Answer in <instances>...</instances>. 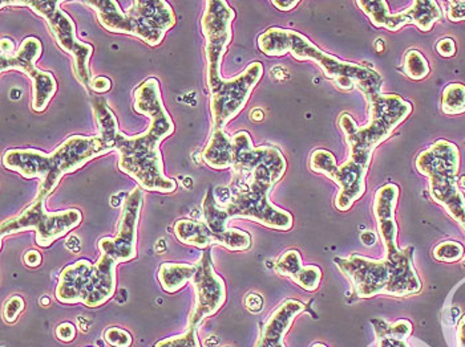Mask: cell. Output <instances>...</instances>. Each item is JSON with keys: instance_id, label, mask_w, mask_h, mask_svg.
Returning a JSON list of instances; mask_svg holds the SVG:
<instances>
[{"instance_id": "cell-20", "label": "cell", "mask_w": 465, "mask_h": 347, "mask_svg": "<svg viewBox=\"0 0 465 347\" xmlns=\"http://www.w3.org/2000/svg\"><path fill=\"white\" fill-rule=\"evenodd\" d=\"M369 168L370 166L350 158L338 166V170L335 171L331 180L340 188L335 199V207L340 211H349L355 202L363 197L366 192V177Z\"/></svg>"}, {"instance_id": "cell-25", "label": "cell", "mask_w": 465, "mask_h": 347, "mask_svg": "<svg viewBox=\"0 0 465 347\" xmlns=\"http://www.w3.org/2000/svg\"><path fill=\"white\" fill-rule=\"evenodd\" d=\"M280 276L289 277L298 286L307 292H315L322 281V271L317 265H303L301 254L295 249H289L281 255L274 265Z\"/></svg>"}, {"instance_id": "cell-48", "label": "cell", "mask_w": 465, "mask_h": 347, "mask_svg": "<svg viewBox=\"0 0 465 347\" xmlns=\"http://www.w3.org/2000/svg\"><path fill=\"white\" fill-rule=\"evenodd\" d=\"M272 5L280 11H292L300 5V2L298 0H295V2H278V0H274Z\"/></svg>"}, {"instance_id": "cell-13", "label": "cell", "mask_w": 465, "mask_h": 347, "mask_svg": "<svg viewBox=\"0 0 465 347\" xmlns=\"http://www.w3.org/2000/svg\"><path fill=\"white\" fill-rule=\"evenodd\" d=\"M359 7L371 20L376 28H386L395 33L407 24H415L423 33L432 30L435 23L443 18L440 7L433 0H415L407 10L401 13H390L386 0H372V2H357Z\"/></svg>"}, {"instance_id": "cell-8", "label": "cell", "mask_w": 465, "mask_h": 347, "mask_svg": "<svg viewBox=\"0 0 465 347\" xmlns=\"http://www.w3.org/2000/svg\"><path fill=\"white\" fill-rule=\"evenodd\" d=\"M114 149L99 137L72 136L60 143L53 153L48 154V175L39 183L35 199H47L64 175L87 165L94 158L112 153Z\"/></svg>"}, {"instance_id": "cell-3", "label": "cell", "mask_w": 465, "mask_h": 347, "mask_svg": "<svg viewBox=\"0 0 465 347\" xmlns=\"http://www.w3.org/2000/svg\"><path fill=\"white\" fill-rule=\"evenodd\" d=\"M370 116L359 126L350 114H341L340 126L346 136L350 159L370 166L376 148L394 133L412 113L411 102L398 94L379 93L369 100Z\"/></svg>"}, {"instance_id": "cell-52", "label": "cell", "mask_w": 465, "mask_h": 347, "mask_svg": "<svg viewBox=\"0 0 465 347\" xmlns=\"http://www.w3.org/2000/svg\"><path fill=\"white\" fill-rule=\"evenodd\" d=\"M40 304H43L45 306H48V304H50V300H48V297L42 298L40 300Z\"/></svg>"}, {"instance_id": "cell-18", "label": "cell", "mask_w": 465, "mask_h": 347, "mask_svg": "<svg viewBox=\"0 0 465 347\" xmlns=\"http://www.w3.org/2000/svg\"><path fill=\"white\" fill-rule=\"evenodd\" d=\"M229 219L228 212L218 206L214 192H206L203 202V222L211 229L215 246H223L229 251H248L252 246L251 234L242 229L231 228Z\"/></svg>"}, {"instance_id": "cell-40", "label": "cell", "mask_w": 465, "mask_h": 347, "mask_svg": "<svg viewBox=\"0 0 465 347\" xmlns=\"http://www.w3.org/2000/svg\"><path fill=\"white\" fill-rule=\"evenodd\" d=\"M447 15L450 22H463L465 20V2L448 3Z\"/></svg>"}, {"instance_id": "cell-33", "label": "cell", "mask_w": 465, "mask_h": 347, "mask_svg": "<svg viewBox=\"0 0 465 347\" xmlns=\"http://www.w3.org/2000/svg\"><path fill=\"white\" fill-rule=\"evenodd\" d=\"M375 335L378 340L381 338H396L407 341L412 334V323L407 320H399L395 323H386L384 321H374Z\"/></svg>"}, {"instance_id": "cell-2", "label": "cell", "mask_w": 465, "mask_h": 347, "mask_svg": "<svg viewBox=\"0 0 465 347\" xmlns=\"http://www.w3.org/2000/svg\"><path fill=\"white\" fill-rule=\"evenodd\" d=\"M412 252V248L401 249L395 256L381 260L354 254L344 259H335V264L351 283L359 298L381 294L407 297L421 291V281L413 266Z\"/></svg>"}, {"instance_id": "cell-16", "label": "cell", "mask_w": 465, "mask_h": 347, "mask_svg": "<svg viewBox=\"0 0 465 347\" xmlns=\"http://www.w3.org/2000/svg\"><path fill=\"white\" fill-rule=\"evenodd\" d=\"M134 108L137 113L148 117L149 126L146 133L163 142L173 136L174 122L163 101L159 80L154 77L146 79L134 93Z\"/></svg>"}, {"instance_id": "cell-53", "label": "cell", "mask_w": 465, "mask_h": 347, "mask_svg": "<svg viewBox=\"0 0 465 347\" xmlns=\"http://www.w3.org/2000/svg\"><path fill=\"white\" fill-rule=\"evenodd\" d=\"M312 347H327V346L322 345V343H315V345Z\"/></svg>"}, {"instance_id": "cell-31", "label": "cell", "mask_w": 465, "mask_h": 347, "mask_svg": "<svg viewBox=\"0 0 465 347\" xmlns=\"http://www.w3.org/2000/svg\"><path fill=\"white\" fill-rule=\"evenodd\" d=\"M441 111L447 116L465 113V85L460 82L447 85L441 94Z\"/></svg>"}, {"instance_id": "cell-24", "label": "cell", "mask_w": 465, "mask_h": 347, "mask_svg": "<svg viewBox=\"0 0 465 347\" xmlns=\"http://www.w3.org/2000/svg\"><path fill=\"white\" fill-rule=\"evenodd\" d=\"M94 264L90 260H79L63 269L54 289V297L65 305L83 304V294L90 280Z\"/></svg>"}, {"instance_id": "cell-6", "label": "cell", "mask_w": 465, "mask_h": 347, "mask_svg": "<svg viewBox=\"0 0 465 347\" xmlns=\"http://www.w3.org/2000/svg\"><path fill=\"white\" fill-rule=\"evenodd\" d=\"M7 5H27L33 10V13L45 20L51 35L54 37V42L72 57V71H74L77 82L85 89H90L92 79H94L90 68L94 45L77 39L76 24H74V19L64 10H62V2L59 0H51V2L14 0V2H8Z\"/></svg>"}, {"instance_id": "cell-5", "label": "cell", "mask_w": 465, "mask_h": 347, "mask_svg": "<svg viewBox=\"0 0 465 347\" xmlns=\"http://www.w3.org/2000/svg\"><path fill=\"white\" fill-rule=\"evenodd\" d=\"M416 170L429 179L430 195L448 214L465 223V198L459 186L460 151L450 140H436L416 158Z\"/></svg>"}, {"instance_id": "cell-17", "label": "cell", "mask_w": 465, "mask_h": 347, "mask_svg": "<svg viewBox=\"0 0 465 347\" xmlns=\"http://www.w3.org/2000/svg\"><path fill=\"white\" fill-rule=\"evenodd\" d=\"M84 5L94 10L100 25L108 33L139 37L151 47H157L165 39L163 34L153 33L136 19L131 18L116 0H90Z\"/></svg>"}, {"instance_id": "cell-43", "label": "cell", "mask_w": 465, "mask_h": 347, "mask_svg": "<svg viewBox=\"0 0 465 347\" xmlns=\"http://www.w3.org/2000/svg\"><path fill=\"white\" fill-rule=\"evenodd\" d=\"M245 306L252 314L262 312L263 298L262 295L258 294H249L245 298Z\"/></svg>"}, {"instance_id": "cell-39", "label": "cell", "mask_w": 465, "mask_h": 347, "mask_svg": "<svg viewBox=\"0 0 465 347\" xmlns=\"http://www.w3.org/2000/svg\"><path fill=\"white\" fill-rule=\"evenodd\" d=\"M54 334H56L57 340L62 341V342H72L76 337V328H74V323H63L54 330Z\"/></svg>"}, {"instance_id": "cell-37", "label": "cell", "mask_w": 465, "mask_h": 347, "mask_svg": "<svg viewBox=\"0 0 465 347\" xmlns=\"http://www.w3.org/2000/svg\"><path fill=\"white\" fill-rule=\"evenodd\" d=\"M103 337H104L105 342L112 347H131L134 343L131 333L124 329L116 328V326H111V328L105 330Z\"/></svg>"}, {"instance_id": "cell-7", "label": "cell", "mask_w": 465, "mask_h": 347, "mask_svg": "<svg viewBox=\"0 0 465 347\" xmlns=\"http://www.w3.org/2000/svg\"><path fill=\"white\" fill-rule=\"evenodd\" d=\"M45 200L47 199H35L33 205L23 209L19 215L5 220L0 227L2 239L19 232L35 231L37 246L48 248L51 244L64 237L83 222V214L79 209L47 211Z\"/></svg>"}, {"instance_id": "cell-27", "label": "cell", "mask_w": 465, "mask_h": 347, "mask_svg": "<svg viewBox=\"0 0 465 347\" xmlns=\"http://www.w3.org/2000/svg\"><path fill=\"white\" fill-rule=\"evenodd\" d=\"M203 159L214 170L232 169L234 163L232 137H229L225 130H212L211 139L203 151Z\"/></svg>"}, {"instance_id": "cell-9", "label": "cell", "mask_w": 465, "mask_h": 347, "mask_svg": "<svg viewBox=\"0 0 465 347\" xmlns=\"http://www.w3.org/2000/svg\"><path fill=\"white\" fill-rule=\"evenodd\" d=\"M234 19V10L225 0L205 2L201 28L205 37L206 82L209 92H213L223 82L221 65L232 43V24Z\"/></svg>"}, {"instance_id": "cell-23", "label": "cell", "mask_w": 465, "mask_h": 347, "mask_svg": "<svg viewBox=\"0 0 465 347\" xmlns=\"http://www.w3.org/2000/svg\"><path fill=\"white\" fill-rule=\"evenodd\" d=\"M125 13L143 27L163 35L177 23L173 8L165 0H134Z\"/></svg>"}, {"instance_id": "cell-50", "label": "cell", "mask_w": 465, "mask_h": 347, "mask_svg": "<svg viewBox=\"0 0 465 347\" xmlns=\"http://www.w3.org/2000/svg\"><path fill=\"white\" fill-rule=\"evenodd\" d=\"M263 117H265V113H263V111H261V109H254V111H252L251 119L252 120V121H262Z\"/></svg>"}, {"instance_id": "cell-12", "label": "cell", "mask_w": 465, "mask_h": 347, "mask_svg": "<svg viewBox=\"0 0 465 347\" xmlns=\"http://www.w3.org/2000/svg\"><path fill=\"white\" fill-rule=\"evenodd\" d=\"M192 285L194 289V306L189 315L188 329H198L206 320L213 317L226 303V285L223 278L217 275L212 259V248L205 249L196 263Z\"/></svg>"}, {"instance_id": "cell-14", "label": "cell", "mask_w": 465, "mask_h": 347, "mask_svg": "<svg viewBox=\"0 0 465 347\" xmlns=\"http://www.w3.org/2000/svg\"><path fill=\"white\" fill-rule=\"evenodd\" d=\"M143 205V190L137 186L123 200L122 215L116 236L103 237L97 243L100 254L107 255L117 264L128 263L137 257V228Z\"/></svg>"}, {"instance_id": "cell-44", "label": "cell", "mask_w": 465, "mask_h": 347, "mask_svg": "<svg viewBox=\"0 0 465 347\" xmlns=\"http://www.w3.org/2000/svg\"><path fill=\"white\" fill-rule=\"evenodd\" d=\"M23 261H25V265L30 266V268H36V266L42 264V255H40V252L31 249V251L25 252V256H23Z\"/></svg>"}, {"instance_id": "cell-32", "label": "cell", "mask_w": 465, "mask_h": 347, "mask_svg": "<svg viewBox=\"0 0 465 347\" xmlns=\"http://www.w3.org/2000/svg\"><path fill=\"white\" fill-rule=\"evenodd\" d=\"M403 72L413 82H420L429 77L430 72L429 60L423 56L420 51H409L404 56Z\"/></svg>"}, {"instance_id": "cell-21", "label": "cell", "mask_w": 465, "mask_h": 347, "mask_svg": "<svg viewBox=\"0 0 465 347\" xmlns=\"http://www.w3.org/2000/svg\"><path fill=\"white\" fill-rule=\"evenodd\" d=\"M119 264L107 255L100 254L94 264L90 280L83 294V304L88 308H99L108 303L116 292V268Z\"/></svg>"}, {"instance_id": "cell-35", "label": "cell", "mask_w": 465, "mask_h": 347, "mask_svg": "<svg viewBox=\"0 0 465 347\" xmlns=\"http://www.w3.org/2000/svg\"><path fill=\"white\" fill-rule=\"evenodd\" d=\"M463 256L464 246L460 243L452 242V240L440 243L433 249V257L441 263H458L463 259Z\"/></svg>"}, {"instance_id": "cell-15", "label": "cell", "mask_w": 465, "mask_h": 347, "mask_svg": "<svg viewBox=\"0 0 465 347\" xmlns=\"http://www.w3.org/2000/svg\"><path fill=\"white\" fill-rule=\"evenodd\" d=\"M234 148V163H232V182H243L248 179L255 169L266 166L272 170L277 183L285 177L287 170L286 158L282 151L274 146L252 145L251 134L242 130L232 137Z\"/></svg>"}, {"instance_id": "cell-49", "label": "cell", "mask_w": 465, "mask_h": 347, "mask_svg": "<svg viewBox=\"0 0 465 347\" xmlns=\"http://www.w3.org/2000/svg\"><path fill=\"white\" fill-rule=\"evenodd\" d=\"M361 243L364 244V246H374V244L376 242L375 232L364 231L363 234L361 235Z\"/></svg>"}, {"instance_id": "cell-28", "label": "cell", "mask_w": 465, "mask_h": 347, "mask_svg": "<svg viewBox=\"0 0 465 347\" xmlns=\"http://www.w3.org/2000/svg\"><path fill=\"white\" fill-rule=\"evenodd\" d=\"M92 111H94V121L97 125V137L104 140L109 148L114 150L117 140L122 134L116 114L109 108L107 100L103 97H94L92 101Z\"/></svg>"}, {"instance_id": "cell-51", "label": "cell", "mask_w": 465, "mask_h": 347, "mask_svg": "<svg viewBox=\"0 0 465 347\" xmlns=\"http://www.w3.org/2000/svg\"><path fill=\"white\" fill-rule=\"evenodd\" d=\"M459 186H460V190L465 191V175L459 179Z\"/></svg>"}, {"instance_id": "cell-42", "label": "cell", "mask_w": 465, "mask_h": 347, "mask_svg": "<svg viewBox=\"0 0 465 347\" xmlns=\"http://www.w3.org/2000/svg\"><path fill=\"white\" fill-rule=\"evenodd\" d=\"M91 91L97 94L108 93L112 89V82L105 76H97L92 79Z\"/></svg>"}, {"instance_id": "cell-34", "label": "cell", "mask_w": 465, "mask_h": 347, "mask_svg": "<svg viewBox=\"0 0 465 347\" xmlns=\"http://www.w3.org/2000/svg\"><path fill=\"white\" fill-rule=\"evenodd\" d=\"M337 159H335L334 154L330 153L329 150L320 149L315 150L314 153L310 157V169L314 173L322 174L324 177L331 179L334 177L335 171L338 170Z\"/></svg>"}, {"instance_id": "cell-19", "label": "cell", "mask_w": 465, "mask_h": 347, "mask_svg": "<svg viewBox=\"0 0 465 347\" xmlns=\"http://www.w3.org/2000/svg\"><path fill=\"white\" fill-rule=\"evenodd\" d=\"M398 199V186L394 183H387L376 191L374 206H372L379 236L386 248L387 257L395 256L401 251L398 246V225L395 219Z\"/></svg>"}, {"instance_id": "cell-30", "label": "cell", "mask_w": 465, "mask_h": 347, "mask_svg": "<svg viewBox=\"0 0 465 347\" xmlns=\"http://www.w3.org/2000/svg\"><path fill=\"white\" fill-rule=\"evenodd\" d=\"M174 235L179 242L194 248L205 249L215 246L214 236L205 223L200 220L181 219L174 225Z\"/></svg>"}, {"instance_id": "cell-41", "label": "cell", "mask_w": 465, "mask_h": 347, "mask_svg": "<svg viewBox=\"0 0 465 347\" xmlns=\"http://www.w3.org/2000/svg\"><path fill=\"white\" fill-rule=\"evenodd\" d=\"M436 51L440 56L443 57H453L456 54V43L455 40L450 39V37H446V39L439 40L438 44H436Z\"/></svg>"}, {"instance_id": "cell-54", "label": "cell", "mask_w": 465, "mask_h": 347, "mask_svg": "<svg viewBox=\"0 0 465 347\" xmlns=\"http://www.w3.org/2000/svg\"><path fill=\"white\" fill-rule=\"evenodd\" d=\"M463 228L465 229V223H464V225H463Z\"/></svg>"}, {"instance_id": "cell-47", "label": "cell", "mask_w": 465, "mask_h": 347, "mask_svg": "<svg viewBox=\"0 0 465 347\" xmlns=\"http://www.w3.org/2000/svg\"><path fill=\"white\" fill-rule=\"evenodd\" d=\"M456 340H458V347H465V315L461 317L456 332Z\"/></svg>"}, {"instance_id": "cell-10", "label": "cell", "mask_w": 465, "mask_h": 347, "mask_svg": "<svg viewBox=\"0 0 465 347\" xmlns=\"http://www.w3.org/2000/svg\"><path fill=\"white\" fill-rule=\"evenodd\" d=\"M262 76V63L254 62L242 73L232 79H223L211 92L212 130H223L245 109Z\"/></svg>"}, {"instance_id": "cell-1", "label": "cell", "mask_w": 465, "mask_h": 347, "mask_svg": "<svg viewBox=\"0 0 465 347\" xmlns=\"http://www.w3.org/2000/svg\"><path fill=\"white\" fill-rule=\"evenodd\" d=\"M258 48L269 57H282L290 53L298 62L317 63L327 79L332 80L338 88L350 91L358 87L363 92L367 101L381 93L383 79L374 70L363 67L357 63L344 62L340 57L324 53L309 37L298 31L272 27L258 37Z\"/></svg>"}, {"instance_id": "cell-38", "label": "cell", "mask_w": 465, "mask_h": 347, "mask_svg": "<svg viewBox=\"0 0 465 347\" xmlns=\"http://www.w3.org/2000/svg\"><path fill=\"white\" fill-rule=\"evenodd\" d=\"M25 303L22 295H13L5 301L3 306V317L7 323H14L18 320L19 315L25 311Z\"/></svg>"}, {"instance_id": "cell-4", "label": "cell", "mask_w": 465, "mask_h": 347, "mask_svg": "<svg viewBox=\"0 0 465 347\" xmlns=\"http://www.w3.org/2000/svg\"><path fill=\"white\" fill-rule=\"evenodd\" d=\"M277 185L274 175L266 166L255 169L243 182H232L231 199L223 206L231 219H248L277 231L292 228V215L270 200V192Z\"/></svg>"}, {"instance_id": "cell-11", "label": "cell", "mask_w": 465, "mask_h": 347, "mask_svg": "<svg viewBox=\"0 0 465 347\" xmlns=\"http://www.w3.org/2000/svg\"><path fill=\"white\" fill-rule=\"evenodd\" d=\"M43 53V44L37 37H25L15 54L0 57L2 73L19 71L33 82V111L43 113L57 92L56 79L51 72L36 68V62Z\"/></svg>"}, {"instance_id": "cell-46", "label": "cell", "mask_w": 465, "mask_h": 347, "mask_svg": "<svg viewBox=\"0 0 465 347\" xmlns=\"http://www.w3.org/2000/svg\"><path fill=\"white\" fill-rule=\"evenodd\" d=\"M378 347H411L404 340H396V338H381L378 340Z\"/></svg>"}, {"instance_id": "cell-26", "label": "cell", "mask_w": 465, "mask_h": 347, "mask_svg": "<svg viewBox=\"0 0 465 347\" xmlns=\"http://www.w3.org/2000/svg\"><path fill=\"white\" fill-rule=\"evenodd\" d=\"M3 165L25 179L43 182L48 175V154L37 149H11L3 156Z\"/></svg>"}, {"instance_id": "cell-29", "label": "cell", "mask_w": 465, "mask_h": 347, "mask_svg": "<svg viewBox=\"0 0 465 347\" xmlns=\"http://www.w3.org/2000/svg\"><path fill=\"white\" fill-rule=\"evenodd\" d=\"M196 264L163 263L157 272L160 285L166 294H177L196 274Z\"/></svg>"}, {"instance_id": "cell-36", "label": "cell", "mask_w": 465, "mask_h": 347, "mask_svg": "<svg viewBox=\"0 0 465 347\" xmlns=\"http://www.w3.org/2000/svg\"><path fill=\"white\" fill-rule=\"evenodd\" d=\"M154 347H201V343L198 340L197 330L188 329L183 334L160 341Z\"/></svg>"}, {"instance_id": "cell-22", "label": "cell", "mask_w": 465, "mask_h": 347, "mask_svg": "<svg viewBox=\"0 0 465 347\" xmlns=\"http://www.w3.org/2000/svg\"><path fill=\"white\" fill-rule=\"evenodd\" d=\"M306 306L301 301L286 300L270 314L261 330L255 347H286L285 337L295 318L304 312Z\"/></svg>"}, {"instance_id": "cell-45", "label": "cell", "mask_w": 465, "mask_h": 347, "mask_svg": "<svg viewBox=\"0 0 465 347\" xmlns=\"http://www.w3.org/2000/svg\"><path fill=\"white\" fill-rule=\"evenodd\" d=\"M0 51H2V53H0V57H8L13 56V54H15L16 48L15 44H14L13 40L8 39V37H3L2 44H0Z\"/></svg>"}]
</instances>
